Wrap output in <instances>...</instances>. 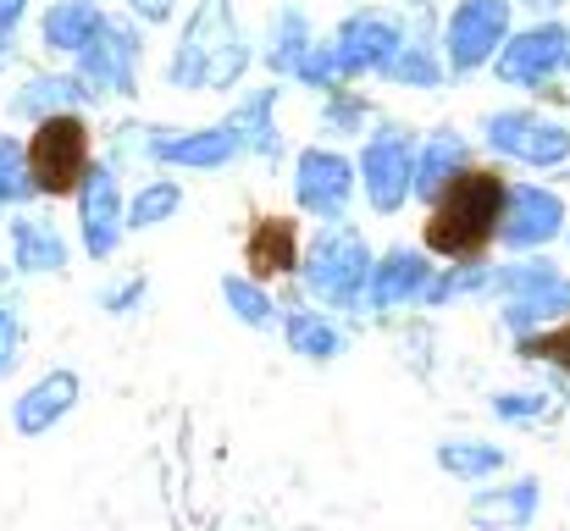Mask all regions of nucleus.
Segmentation results:
<instances>
[{"mask_svg":"<svg viewBox=\"0 0 570 531\" xmlns=\"http://www.w3.org/2000/svg\"><path fill=\"white\" fill-rule=\"evenodd\" d=\"M122 11L139 22V28H178L189 0H122Z\"/></svg>","mask_w":570,"mask_h":531,"instance_id":"39","label":"nucleus"},{"mask_svg":"<svg viewBox=\"0 0 570 531\" xmlns=\"http://www.w3.org/2000/svg\"><path fill=\"white\" fill-rule=\"evenodd\" d=\"M372 122H377V100L361 95L355 83H338V89L316 95V134H322V145L344 150L350 139H366Z\"/></svg>","mask_w":570,"mask_h":531,"instance_id":"27","label":"nucleus"},{"mask_svg":"<svg viewBox=\"0 0 570 531\" xmlns=\"http://www.w3.org/2000/svg\"><path fill=\"white\" fill-rule=\"evenodd\" d=\"M28 338H33V327H28V294L17 288V294L0 299V382H11L22 371Z\"/></svg>","mask_w":570,"mask_h":531,"instance_id":"33","label":"nucleus"},{"mask_svg":"<svg viewBox=\"0 0 570 531\" xmlns=\"http://www.w3.org/2000/svg\"><path fill=\"white\" fill-rule=\"evenodd\" d=\"M465 167H476V161H471V139H465L460 128H449V122L426 128V134L415 139V199L432 205Z\"/></svg>","mask_w":570,"mask_h":531,"instance_id":"24","label":"nucleus"},{"mask_svg":"<svg viewBox=\"0 0 570 531\" xmlns=\"http://www.w3.org/2000/svg\"><path fill=\"white\" fill-rule=\"evenodd\" d=\"M294 89H311V95H327V89H338L344 78H338V67H333V50H327V39L294 67V78H288Z\"/></svg>","mask_w":570,"mask_h":531,"instance_id":"37","label":"nucleus"},{"mask_svg":"<svg viewBox=\"0 0 570 531\" xmlns=\"http://www.w3.org/2000/svg\"><path fill=\"white\" fill-rule=\"evenodd\" d=\"M184 205H189L184 177L150 173L139 188H128V238H134V233H156V227L178 222V216H184Z\"/></svg>","mask_w":570,"mask_h":531,"instance_id":"28","label":"nucleus"},{"mask_svg":"<svg viewBox=\"0 0 570 531\" xmlns=\"http://www.w3.org/2000/svg\"><path fill=\"white\" fill-rule=\"evenodd\" d=\"M493 299L504 333L532 338L570 316V277L549 255H510V266H493Z\"/></svg>","mask_w":570,"mask_h":531,"instance_id":"4","label":"nucleus"},{"mask_svg":"<svg viewBox=\"0 0 570 531\" xmlns=\"http://www.w3.org/2000/svg\"><path fill=\"white\" fill-rule=\"evenodd\" d=\"M6 266L17 283H56L72 272V238L45 205H22L6 216Z\"/></svg>","mask_w":570,"mask_h":531,"instance_id":"15","label":"nucleus"},{"mask_svg":"<svg viewBox=\"0 0 570 531\" xmlns=\"http://www.w3.org/2000/svg\"><path fill=\"white\" fill-rule=\"evenodd\" d=\"M322 45V33H316V17L299 6V0H283L277 11H272V22H266V33L255 39V56L266 61V72L277 78V83H288L294 78V67L311 56Z\"/></svg>","mask_w":570,"mask_h":531,"instance_id":"23","label":"nucleus"},{"mask_svg":"<svg viewBox=\"0 0 570 531\" xmlns=\"http://www.w3.org/2000/svg\"><path fill=\"white\" fill-rule=\"evenodd\" d=\"M510 33H515V0H460L443 17V45H438L449 78H471L493 67Z\"/></svg>","mask_w":570,"mask_h":531,"instance_id":"11","label":"nucleus"},{"mask_svg":"<svg viewBox=\"0 0 570 531\" xmlns=\"http://www.w3.org/2000/svg\"><path fill=\"white\" fill-rule=\"evenodd\" d=\"M89 106H95V95H89V83L72 67H33L6 95V117L11 122H28V128L45 122V117H67V111H83L89 117Z\"/></svg>","mask_w":570,"mask_h":531,"instance_id":"20","label":"nucleus"},{"mask_svg":"<svg viewBox=\"0 0 570 531\" xmlns=\"http://www.w3.org/2000/svg\"><path fill=\"white\" fill-rule=\"evenodd\" d=\"M28 6L33 0H0V33H17L28 22Z\"/></svg>","mask_w":570,"mask_h":531,"instance_id":"40","label":"nucleus"},{"mask_svg":"<svg viewBox=\"0 0 570 531\" xmlns=\"http://www.w3.org/2000/svg\"><path fill=\"white\" fill-rule=\"evenodd\" d=\"M72 244L89 266H111L128 244V183L106 161H95L72 194Z\"/></svg>","mask_w":570,"mask_h":531,"instance_id":"8","label":"nucleus"},{"mask_svg":"<svg viewBox=\"0 0 570 531\" xmlns=\"http://www.w3.org/2000/svg\"><path fill=\"white\" fill-rule=\"evenodd\" d=\"M504 465H510V454H504V443H493V437H443V443H438V471L454 476V482L482 488V482L504 476Z\"/></svg>","mask_w":570,"mask_h":531,"instance_id":"29","label":"nucleus"},{"mask_svg":"<svg viewBox=\"0 0 570 531\" xmlns=\"http://www.w3.org/2000/svg\"><path fill=\"white\" fill-rule=\"evenodd\" d=\"M17 288H22V283H17V277H11V266L0 260V299H6V294H17Z\"/></svg>","mask_w":570,"mask_h":531,"instance_id":"42","label":"nucleus"},{"mask_svg":"<svg viewBox=\"0 0 570 531\" xmlns=\"http://www.w3.org/2000/svg\"><path fill=\"white\" fill-rule=\"evenodd\" d=\"M283 316H277V338L283 350L294 354L299 365H338L344 354H355V322L333 316V311H316L299 283H283Z\"/></svg>","mask_w":570,"mask_h":531,"instance_id":"16","label":"nucleus"},{"mask_svg":"<svg viewBox=\"0 0 570 531\" xmlns=\"http://www.w3.org/2000/svg\"><path fill=\"white\" fill-rule=\"evenodd\" d=\"M255 39L238 22L233 0H189L178 39L161 61V83L173 95H233L255 67Z\"/></svg>","mask_w":570,"mask_h":531,"instance_id":"1","label":"nucleus"},{"mask_svg":"<svg viewBox=\"0 0 570 531\" xmlns=\"http://www.w3.org/2000/svg\"><path fill=\"white\" fill-rule=\"evenodd\" d=\"M33 205V183H28V156H22V134H0V222L11 210Z\"/></svg>","mask_w":570,"mask_h":531,"instance_id":"34","label":"nucleus"},{"mask_svg":"<svg viewBox=\"0 0 570 531\" xmlns=\"http://www.w3.org/2000/svg\"><path fill=\"white\" fill-rule=\"evenodd\" d=\"M382 83L393 89H443L449 83V67H443V50L432 39H404V50L393 56V67L382 72Z\"/></svg>","mask_w":570,"mask_h":531,"instance_id":"32","label":"nucleus"},{"mask_svg":"<svg viewBox=\"0 0 570 531\" xmlns=\"http://www.w3.org/2000/svg\"><path fill=\"white\" fill-rule=\"evenodd\" d=\"M493 404V415L504 421V426H538L543 415H549V393H538V387H504V393H493L488 399Z\"/></svg>","mask_w":570,"mask_h":531,"instance_id":"36","label":"nucleus"},{"mask_svg":"<svg viewBox=\"0 0 570 531\" xmlns=\"http://www.w3.org/2000/svg\"><path fill=\"white\" fill-rule=\"evenodd\" d=\"M399 350H404V365H410L415 376L432 371V333H426V316H421V311L404 316V327H399Z\"/></svg>","mask_w":570,"mask_h":531,"instance_id":"38","label":"nucleus"},{"mask_svg":"<svg viewBox=\"0 0 570 531\" xmlns=\"http://www.w3.org/2000/svg\"><path fill=\"white\" fill-rule=\"evenodd\" d=\"M72 72L89 83L95 100H128L134 106L145 95V28L128 11H106L100 33L72 61Z\"/></svg>","mask_w":570,"mask_h":531,"instance_id":"7","label":"nucleus"},{"mask_svg":"<svg viewBox=\"0 0 570 531\" xmlns=\"http://www.w3.org/2000/svg\"><path fill=\"white\" fill-rule=\"evenodd\" d=\"M504 188L510 177L493 167H465L432 205L421 222V249L432 260H482L488 244H499V216H504Z\"/></svg>","mask_w":570,"mask_h":531,"instance_id":"2","label":"nucleus"},{"mask_svg":"<svg viewBox=\"0 0 570 531\" xmlns=\"http://www.w3.org/2000/svg\"><path fill=\"white\" fill-rule=\"evenodd\" d=\"M372 238L361 222H316V233H305V249H299V294L316 305V311H333L344 322H361L366 311V283H372Z\"/></svg>","mask_w":570,"mask_h":531,"instance_id":"3","label":"nucleus"},{"mask_svg":"<svg viewBox=\"0 0 570 531\" xmlns=\"http://www.w3.org/2000/svg\"><path fill=\"white\" fill-rule=\"evenodd\" d=\"M570 227L566 199L543 183H510L504 188V216H499V244L510 255H543Z\"/></svg>","mask_w":570,"mask_h":531,"instance_id":"17","label":"nucleus"},{"mask_svg":"<svg viewBox=\"0 0 570 531\" xmlns=\"http://www.w3.org/2000/svg\"><path fill=\"white\" fill-rule=\"evenodd\" d=\"M299 249H305V227L294 216H255L244 233V266L261 283H294L299 277Z\"/></svg>","mask_w":570,"mask_h":531,"instance_id":"21","label":"nucleus"},{"mask_svg":"<svg viewBox=\"0 0 570 531\" xmlns=\"http://www.w3.org/2000/svg\"><path fill=\"white\" fill-rule=\"evenodd\" d=\"M438 277V260L421 249V244H387L372 260V283H366V311L361 322H399V316H415L426 305V288Z\"/></svg>","mask_w":570,"mask_h":531,"instance_id":"12","label":"nucleus"},{"mask_svg":"<svg viewBox=\"0 0 570 531\" xmlns=\"http://www.w3.org/2000/svg\"><path fill=\"white\" fill-rule=\"evenodd\" d=\"M216 299H222V311H227L233 327H244V333H277L283 299H277L272 283H261V277H249V272H222Z\"/></svg>","mask_w":570,"mask_h":531,"instance_id":"26","label":"nucleus"},{"mask_svg":"<svg viewBox=\"0 0 570 531\" xmlns=\"http://www.w3.org/2000/svg\"><path fill=\"white\" fill-rule=\"evenodd\" d=\"M22 156H28V183H33V199H72L83 173L100 161L95 156V128L83 111H67V117H45L28 128L22 139Z\"/></svg>","mask_w":570,"mask_h":531,"instance_id":"5","label":"nucleus"},{"mask_svg":"<svg viewBox=\"0 0 570 531\" xmlns=\"http://www.w3.org/2000/svg\"><path fill=\"white\" fill-rule=\"evenodd\" d=\"M410 39V22L404 11L393 6H350L333 33H327V50H333V67L344 83H361V78H382L393 67V56L404 50Z\"/></svg>","mask_w":570,"mask_h":531,"instance_id":"9","label":"nucleus"},{"mask_svg":"<svg viewBox=\"0 0 570 531\" xmlns=\"http://www.w3.org/2000/svg\"><path fill=\"white\" fill-rule=\"evenodd\" d=\"M106 0H45L33 17V39L50 61H78L106 22Z\"/></svg>","mask_w":570,"mask_h":531,"instance_id":"22","label":"nucleus"},{"mask_svg":"<svg viewBox=\"0 0 570 531\" xmlns=\"http://www.w3.org/2000/svg\"><path fill=\"white\" fill-rule=\"evenodd\" d=\"M78 404H83V371H78V365H45L39 376H28V382L11 393L6 426H11V437L39 443V437L61 432V426L78 415Z\"/></svg>","mask_w":570,"mask_h":531,"instance_id":"14","label":"nucleus"},{"mask_svg":"<svg viewBox=\"0 0 570 531\" xmlns=\"http://www.w3.org/2000/svg\"><path fill=\"white\" fill-rule=\"evenodd\" d=\"M482 145L504 161H521V167H538V173H554L570 161V128L532 111V106H499L482 117Z\"/></svg>","mask_w":570,"mask_h":531,"instance_id":"13","label":"nucleus"},{"mask_svg":"<svg viewBox=\"0 0 570 531\" xmlns=\"http://www.w3.org/2000/svg\"><path fill=\"white\" fill-rule=\"evenodd\" d=\"M288 199H294V216H305V222H344L350 205L361 199L355 156H344L338 145L294 150V161H288Z\"/></svg>","mask_w":570,"mask_h":531,"instance_id":"10","label":"nucleus"},{"mask_svg":"<svg viewBox=\"0 0 570 531\" xmlns=\"http://www.w3.org/2000/svg\"><path fill=\"white\" fill-rule=\"evenodd\" d=\"M415 139L421 134L399 117L372 122V134L361 139L355 183H361V199L377 222H393L404 205H415Z\"/></svg>","mask_w":570,"mask_h":531,"instance_id":"6","label":"nucleus"},{"mask_svg":"<svg viewBox=\"0 0 570 531\" xmlns=\"http://www.w3.org/2000/svg\"><path fill=\"white\" fill-rule=\"evenodd\" d=\"M566 238H570V227H566Z\"/></svg>","mask_w":570,"mask_h":531,"instance_id":"44","label":"nucleus"},{"mask_svg":"<svg viewBox=\"0 0 570 531\" xmlns=\"http://www.w3.org/2000/svg\"><path fill=\"white\" fill-rule=\"evenodd\" d=\"M527 6H549V0H527Z\"/></svg>","mask_w":570,"mask_h":531,"instance_id":"43","label":"nucleus"},{"mask_svg":"<svg viewBox=\"0 0 570 531\" xmlns=\"http://www.w3.org/2000/svg\"><path fill=\"white\" fill-rule=\"evenodd\" d=\"M488 294H493V266L488 260H449V266H438L421 311H454V305L488 299Z\"/></svg>","mask_w":570,"mask_h":531,"instance_id":"31","label":"nucleus"},{"mask_svg":"<svg viewBox=\"0 0 570 531\" xmlns=\"http://www.w3.org/2000/svg\"><path fill=\"white\" fill-rule=\"evenodd\" d=\"M543 510V488L538 476H515V482H499V488H482L471 493V527L482 531H527Z\"/></svg>","mask_w":570,"mask_h":531,"instance_id":"25","label":"nucleus"},{"mask_svg":"<svg viewBox=\"0 0 570 531\" xmlns=\"http://www.w3.org/2000/svg\"><path fill=\"white\" fill-rule=\"evenodd\" d=\"M17 61V33H0V72Z\"/></svg>","mask_w":570,"mask_h":531,"instance_id":"41","label":"nucleus"},{"mask_svg":"<svg viewBox=\"0 0 570 531\" xmlns=\"http://www.w3.org/2000/svg\"><path fill=\"white\" fill-rule=\"evenodd\" d=\"M515 354L532 360V365H549L570 387V316L560 327H543V333H532V338H515Z\"/></svg>","mask_w":570,"mask_h":531,"instance_id":"35","label":"nucleus"},{"mask_svg":"<svg viewBox=\"0 0 570 531\" xmlns=\"http://www.w3.org/2000/svg\"><path fill=\"white\" fill-rule=\"evenodd\" d=\"M570 67V28L566 22H538L504 39V50L493 56L499 83L510 89H549Z\"/></svg>","mask_w":570,"mask_h":531,"instance_id":"18","label":"nucleus"},{"mask_svg":"<svg viewBox=\"0 0 570 531\" xmlns=\"http://www.w3.org/2000/svg\"><path fill=\"white\" fill-rule=\"evenodd\" d=\"M150 294H156V277L145 272V266H111L100 283H95V311L106 316V322H134V316H145L150 311Z\"/></svg>","mask_w":570,"mask_h":531,"instance_id":"30","label":"nucleus"},{"mask_svg":"<svg viewBox=\"0 0 570 531\" xmlns=\"http://www.w3.org/2000/svg\"><path fill=\"white\" fill-rule=\"evenodd\" d=\"M283 83L272 78V83H255V89H244L227 111H222V122H227V134L238 139V150H244V161H261V167H283L288 161V139H283Z\"/></svg>","mask_w":570,"mask_h":531,"instance_id":"19","label":"nucleus"}]
</instances>
